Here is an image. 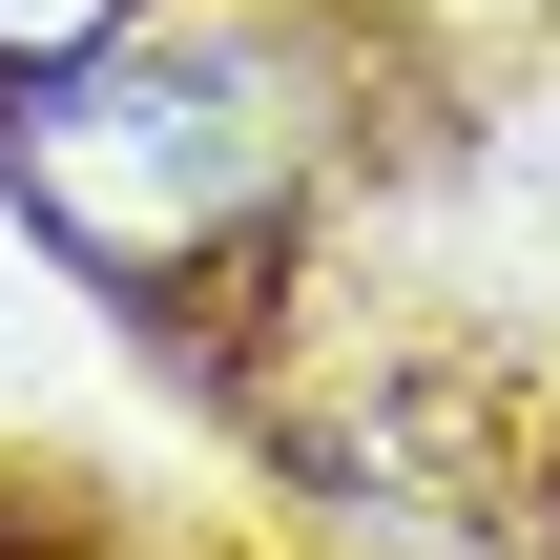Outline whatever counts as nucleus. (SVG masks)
I'll return each mask as SVG.
<instances>
[{
    "mask_svg": "<svg viewBox=\"0 0 560 560\" xmlns=\"http://www.w3.org/2000/svg\"><path fill=\"white\" fill-rule=\"evenodd\" d=\"M125 21H145V0H0V83H21V62H83V42H125Z\"/></svg>",
    "mask_w": 560,
    "mask_h": 560,
    "instance_id": "2",
    "label": "nucleus"
},
{
    "mask_svg": "<svg viewBox=\"0 0 560 560\" xmlns=\"http://www.w3.org/2000/svg\"><path fill=\"white\" fill-rule=\"evenodd\" d=\"M270 187H291V83H270V42H145V21H125V42H83V62H21V83H0V208H21L42 249L125 270V291L249 249Z\"/></svg>",
    "mask_w": 560,
    "mask_h": 560,
    "instance_id": "1",
    "label": "nucleus"
}]
</instances>
